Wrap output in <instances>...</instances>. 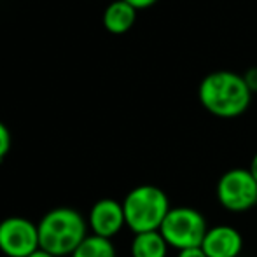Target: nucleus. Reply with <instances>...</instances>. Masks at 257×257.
<instances>
[{"mask_svg": "<svg viewBox=\"0 0 257 257\" xmlns=\"http://www.w3.org/2000/svg\"><path fill=\"white\" fill-rule=\"evenodd\" d=\"M198 96L210 114L231 119L247 110L252 100V91L241 75L227 70H217L200 82Z\"/></svg>", "mask_w": 257, "mask_h": 257, "instance_id": "f257e3e1", "label": "nucleus"}, {"mask_svg": "<svg viewBox=\"0 0 257 257\" xmlns=\"http://www.w3.org/2000/svg\"><path fill=\"white\" fill-rule=\"evenodd\" d=\"M37 227L41 248L54 257L72 255L88 236L86 220L77 210L67 206L49 210Z\"/></svg>", "mask_w": 257, "mask_h": 257, "instance_id": "f03ea898", "label": "nucleus"}, {"mask_svg": "<svg viewBox=\"0 0 257 257\" xmlns=\"http://www.w3.org/2000/svg\"><path fill=\"white\" fill-rule=\"evenodd\" d=\"M170 208L172 206L165 191L151 184L133 187L122 201L126 226L135 234L159 231Z\"/></svg>", "mask_w": 257, "mask_h": 257, "instance_id": "7ed1b4c3", "label": "nucleus"}, {"mask_svg": "<svg viewBox=\"0 0 257 257\" xmlns=\"http://www.w3.org/2000/svg\"><path fill=\"white\" fill-rule=\"evenodd\" d=\"M208 231L203 213L191 206H175L170 208L168 215L165 217L159 233L166 240L168 247L177 250L201 247L203 238Z\"/></svg>", "mask_w": 257, "mask_h": 257, "instance_id": "20e7f679", "label": "nucleus"}, {"mask_svg": "<svg viewBox=\"0 0 257 257\" xmlns=\"http://www.w3.org/2000/svg\"><path fill=\"white\" fill-rule=\"evenodd\" d=\"M217 200L229 212H247L257 205V180L250 170H227L217 182Z\"/></svg>", "mask_w": 257, "mask_h": 257, "instance_id": "39448f33", "label": "nucleus"}, {"mask_svg": "<svg viewBox=\"0 0 257 257\" xmlns=\"http://www.w3.org/2000/svg\"><path fill=\"white\" fill-rule=\"evenodd\" d=\"M41 248L39 227L25 217H7L0 222V252L7 257H28Z\"/></svg>", "mask_w": 257, "mask_h": 257, "instance_id": "423d86ee", "label": "nucleus"}, {"mask_svg": "<svg viewBox=\"0 0 257 257\" xmlns=\"http://www.w3.org/2000/svg\"><path fill=\"white\" fill-rule=\"evenodd\" d=\"M88 222L93 234L110 240L112 236H115L122 229V226H126L122 203L112 200V198L98 200L91 206Z\"/></svg>", "mask_w": 257, "mask_h": 257, "instance_id": "0eeeda50", "label": "nucleus"}, {"mask_svg": "<svg viewBox=\"0 0 257 257\" xmlns=\"http://www.w3.org/2000/svg\"><path fill=\"white\" fill-rule=\"evenodd\" d=\"M201 248L206 257H238L243 248V238L236 227L220 224L206 231Z\"/></svg>", "mask_w": 257, "mask_h": 257, "instance_id": "6e6552de", "label": "nucleus"}, {"mask_svg": "<svg viewBox=\"0 0 257 257\" xmlns=\"http://www.w3.org/2000/svg\"><path fill=\"white\" fill-rule=\"evenodd\" d=\"M137 9L124 0H115L105 9L103 25L112 34H124L135 25Z\"/></svg>", "mask_w": 257, "mask_h": 257, "instance_id": "1a4fd4ad", "label": "nucleus"}, {"mask_svg": "<svg viewBox=\"0 0 257 257\" xmlns=\"http://www.w3.org/2000/svg\"><path fill=\"white\" fill-rule=\"evenodd\" d=\"M168 243L159 231L135 234L132 241V257H166Z\"/></svg>", "mask_w": 257, "mask_h": 257, "instance_id": "9d476101", "label": "nucleus"}, {"mask_svg": "<svg viewBox=\"0 0 257 257\" xmlns=\"http://www.w3.org/2000/svg\"><path fill=\"white\" fill-rule=\"evenodd\" d=\"M72 257H115V248L110 240L91 234L84 238V241L75 248Z\"/></svg>", "mask_w": 257, "mask_h": 257, "instance_id": "9b49d317", "label": "nucleus"}, {"mask_svg": "<svg viewBox=\"0 0 257 257\" xmlns=\"http://www.w3.org/2000/svg\"><path fill=\"white\" fill-rule=\"evenodd\" d=\"M11 151V133L7 130V126L0 121V161L7 156Z\"/></svg>", "mask_w": 257, "mask_h": 257, "instance_id": "f8f14e48", "label": "nucleus"}, {"mask_svg": "<svg viewBox=\"0 0 257 257\" xmlns=\"http://www.w3.org/2000/svg\"><path fill=\"white\" fill-rule=\"evenodd\" d=\"M243 79H245V82H247L248 88H250L252 93L257 91V67L250 68V70L243 75Z\"/></svg>", "mask_w": 257, "mask_h": 257, "instance_id": "ddd939ff", "label": "nucleus"}, {"mask_svg": "<svg viewBox=\"0 0 257 257\" xmlns=\"http://www.w3.org/2000/svg\"><path fill=\"white\" fill-rule=\"evenodd\" d=\"M177 257H206V254L203 252V248L201 247H196V248H186V250H180Z\"/></svg>", "mask_w": 257, "mask_h": 257, "instance_id": "4468645a", "label": "nucleus"}, {"mask_svg": "<svg viewBox=\"0 0 257 257\" xmlns=\"http://www.w3.org/2000/svg\"><path fill=\"white\" fill-rule=\"evenodd\" d=\"M124 2H128L132 7H135V9H147V7L154 6L158 0H124Z\"/></svg>", "mask_w": 257, "mask_h": 257, "instance_id": "2eb2a0df", "label": "nucleus"}, {"mask_svg": "<svg viewBox=\"0 0 257 257\" xmlns=\"http://www.w3.org/2000/svg\"><path fill=\"white\" fill-rule=\"evenodd\" d=\"M248 170H250V173H252V177L257 180V153L254 154V158H252V161H250V166H248Z\"/></svg>", "mask_w": 257, "mask_h": 257, "instance_id": "dca6fc26", "label": "nucleus"}, {"mask_svg": "<svg viewBox=\"0 0 257 257\" xmlns=\"http://www.w3.org/2000/svg\"><path fill=\"white\" fill-rule=\"evenodd\" d=\"M28 257H54V255H51V254H48L46 250H42V248H39L37 252H34L32 255H28Z\"/></svg>", "mask_w": 257, "mask_h": 257, "instance_id": "f3484780", "label": "nucleus"}]
</instances>
